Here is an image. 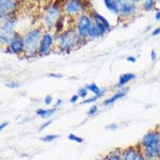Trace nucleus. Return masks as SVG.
Listing matches in <instances>:
<instances>
[{
  "instance_id": "obj_40",
  "label": "nucleus",
  "mask_w": 160,
  "mask_h": 160,
  "mask_svg": "<svg viewBox=\"0 0 160 160\" xmlns=\"http://www.w3.org/2000/svg\"><path fill=\"white\" fill-rule=\"evenodd\" d=\"M138 160H147L146 158L144 157V155L142 154V152H141V154L139 155V157H138Z\"/></svg>"
},
{
  "instance_id": "obj_19",
  "label": "nucleus",
  "mask_w": 160,
  "mask_h": 160,
  "mask_svg": "<svg viewBox=\"0 0 160 160\" xmlns=\"http://www.w3.org/2000/svg\"><path fill=\"white\" fill-rule=\"evenodd\" d=\"M102 160H122L121 151L114 150L110 152L107 156H105Z\"/></svg>"
},
{
  "instance_id": "obj_6",
  "label": "nucleus",
  "mask_w": 160,
  "mask_h": 160,
  "mask_svg": "<svg viewBox=\"0 0 160 160\" xmlns=\"http://www.w3.org/2000/svg\"><path fill=\"white\" fill-rule=\"evenodd\" d=\"M8 51L14 54H22L25 53V42L24 37L20 35L19 33L14 32L11 37L10 42L8 45Z\"/></svg>"
},
{
  "instance_id": "obj_14",
  "label": "nucleus",
  "mask_w": 160,
  "mask_h": 160,
  "mask_svg": "<svg viewBox=\"0 0 160 160\" xmlns=\"http://www.w3.org/2000/svg\"><path fill=\"white\" fill-rule=\"evenodd\" d=\"M127 90L128 89H124V90H122L119 92H116L115 94H113V96H111V97L105 99V101L103 102V105L105 106H109L113 105V103H115L118 100L121 99L123 97H125L126 93H127Z\"/></svg>"
},
{
  "instance_id": "obj_21",
  "label": "nucleus",
  "mask_w": 160,
  "mask_h": 160,
  "mask_svg": "<svg viewBox=\"0 0 160 160\" xmlns=\"http://www.w3.org/2000/svg\"><path fill=\"white\" fill-rule=\"evenodd\" d=\"M59 135H55V134H50V135H46L44 137H42L41 138V140L44 142H51V141L56 140L57 138H58Z\"/></svg>"
},
{
  "instance_id": "obj_39",
  "label": "nucleus",
  "mask_w": 160,
  "mask_h": 160,
  "mask_svg": "<svg viewBox=\"0 0 160 160\" xmlns=\"http://www.w3.org/2000/svg\"><path fill=\"white\" fill-rule=\"evenodd\" d=\"M155 18L157 20H160V11H159V12H157L156 13Z\"/></svg>"
},
{
  "instance_id": "obj_31",
  "label": "nucleus",
  "mask_w": 160,
  "mask_h": 160,
  "mask_svg": "<svg viewBox=\"0 0 160 160\" xmlns=\"http://www.w3.org/2000/svg\"><path fill=\"white\" fill-rule=\"evenodd\" d=\"M79 98L80 97H79V96H78V94H74V95H73V96H72V97L70 98L69 102H71V103H76V102H78V98Z\"/></svg>"
},
{
  "instance_id": "obj_18",
  "label": "nucleus",
  "mask_w": 160,
  "mask_h": 160,
  "mask_svg": "<svg viewBox=\"0 0 160 160\" xmlns=\"http://www.w3.org/2000/svg\"><path fill=\"white\" fill-rule=\"evenodd\" d=\"M56 111L55 108H48V109H44V108H39L37 110L36 113L39 117L42 118H48V117H51L52 115L54 114Z\"/></svg>"
},
{
  "instance_id": "obj_28",
  "label": "nucleus",
  "mask_w": 160,
  "mask_h": 160,
  "mask_svg": "<svg viewBox=\"0 0 160 160\" xmlns=\"http://www.w3.org/2000/svg\"><path fill=\"white\" fill-rule=\"evenodd\" d=\"M5 86L8 87L9 89H17L20 87V83L16 82V81H11V82L7 83Z\"/></svg>"
},
{
  "instance_id": "obj_1",
  "label": "nucleus",
  "mask_w": 160,
  "mask_h": 160,
  "mask_svg": "<svg viewBox=\"0 0 160 160\" xmlns=\"http://www.w3.org/2000/svg\"><path fill=\"white\" fill-rule=\"evenodd\" d=\"M81 41L83 40L78 36L75 29H69L59 33L57 44L59 50L67 53L78 46Z\"/></svg>"
},
{
  "instance_id": "obj_36",
  "label": "nucleus",
  "mask_w": 160,
  "mask_h": 160,
  "mask_svg": "<svg viewBox=\"0 0 160 160\" xmlns=\"http://www.w3.org/2000/svg\"><path fill=\"white\" fill-rule=\"evenodd\" d=\"M8 125V122H3L2 123L0 124V131H2L5 128H6Z\"/></svg>"
},
{
  "instance_id": "obj_26",
  "label": "nucleus",
  "mask_w": 160,
  "mask_h": 160,
  "mask_svg": "<svg viewBox=\"0 0 160 160\" xmlns=\"http://www.w3.org/2000/svg\"><path fill=\"white\" fill-rule=\"evenodd\" d=\"M101 96H91L90 98H86L83 101L81 102V105H86V104H90V103H92V102H95L98 98H99Z\"/></svg>"
},
{
  "instance_id": "obj_29",
  "label": "nucleus",
  "mask_w": 160,
  "mask_h": 160,
  "mask_svg": "<svg viewBox=\"0 0 160 160\" xmlns=\"http://www.w3.org/2000/svg\"><path fill=\"white\" fill-rule=\"evenodd\" d=\"M52 123V120H48V121L44 122L43 124H42V125L40 126V127H39V131H42V130H44V129H46V128L48 127Z\"/></svg>"
},
{
  "instance_id": "obj_20",
  "label": "nucleus",
  "mask_w": 160,
  "mask_h": 160,
  "mask_svg": "<svg viewBox=\"0 0 160 160\" xmlns=\"http://www.w3.org/2000/svg\"><path fill=\"white\" fill-rule=\"evenodd\" d=\"M154 6H155V2L152 1V0H147L143 4V8L146 12H149V11L152 10L154 8Z\"/></svg>"
},
{
  "instance_id": "obj_33",
  "label": "nucleus",
  "mask_w": 160,
  "mask_h": 160,
  "mask_svg": "<svg viewBox=\"0 0 160 160\" xmlns=\"http://www.w3.org/2000/svg\"><path fill=\"white\" fill-rule=\"evenodd\" d=\"M48 76H49V77H51V78H60L62 77V74H57V73H51V74H48Z\"/></svg>"
},
{
  "instance_id": "obj_9",
  "label": "nucleus",
  "mask_w": 160,
  "mask_h": 160,
  "mask_svg": "<svg viewBox=\"0 0 160 160\" xmlns=\"http://www.w3.org/2000/svg\"><path fill=\"white\" fill-rule=\"evenodd\" d=\"M53 45V37L51 33L44 32L42 35V39L40 42V45H39L38 54L40 55H46L49 53Z\"/></svg>"
},
{
  "instance_id": "obj_17",
  "label": "nucleus",
  "mask_w": 160,
  "mask_h": 160,
  "mask_svg": "<svg viewBox=\"0 0 160 160\" xmlns=\"http://www.w3.org/2000/svg\"><path fill=\"white\" fill-rule=\"evenodd\" d=\"M85 87H86L87 90L90 91L91 92H92L95 96H102V95H103V91L102 90V89L100 88L96 83H89V84H87Z\"/></svg>"
},
{
  "instance_id": "obj_7",
  "label": "nucleus",
  "mask_w": 160,
  "mask_h": 160,
  "mask_svg": "<svg viewBox=\"0 0 160 160\" xmlns=\"http://www.w3.org/2000/svg\"><path fill=\"white\" fill-rule=\"evenodd\" d=\"M18 6V2L14 0H0V18L4 20L9 18L15 12Z\"/></svg>"
},
{
  "instance_id": "obj_30",
  "label": "nucleus",
  "mask_w": 160,
  "mask_h": 160,
  "mask_svg": "<svg viewBox=\"0 0 160 160\" xmlns=\"http://www.w3.org/2000/svg\"><path fill=\"white\" fill-rule=\"evenodd\" d=\"M44 104L46 105H50L53 102V97L51 96H47L45 98H44Z\"/></svg>"
},
{
  "instance_id": "obj_2",
  "label": "nucleus",
  "mask_w": 160,
  "mask_h": 160,
  "mask_svg": "<svg viewBox=\"0 0 160 160\" xmlns=\"http://www.w3.org/2000/svg\"><path fill=\"white\" fill-rule=\"evenodd\" d=\"M41 29L35 28L29 30L24 36L25 42V53L28 56H33L38 53L39 45L42 37Z\"/></svg>"
},
{
  "instance_id": "obj_35",
  "label": "nucleus",
  "mask_w": 160,
  "mask_h": 160,
  "mask_svg": "<svg viewBox=\"0 0 160 160\" xmlns=\"http://www.w3.org/2000/svg\"><path fill=\"white\" fill-rule=\"evenodd\" d=\"M156 57H157L156 53L154 51H152L151 53H150V58H151L152 61H155L156 59Z\"/></svg>"
},
{
  "instance_id": "obj_4",
  "label": "nucleus",
  "mask_w": 160,
  "mask_h": 160,
  "mask_svg": "<svg viewBox=\"0 0 160 160\" xmlns=\"http://www.w3.org/2000/svg\"><path fill=\"white\" fill-rule=\"evenodd\" d=\"M92 25H93V21L90 14L83 12L78 16L75 23V31L77 32L78 36L84 41L87 37H89V33Z\"/></svg>"
},
{
  "instance_id": "obj_32",
  "label": "nucleus",
  "mask_w": 160,
  "mask_h": 160,
  "mask_svg": "<svg viewBox=\"0 0 160 160\" xmlns=\"http://www.w3.org/2000/svg\"><path fill=\"white\" fill-rule=\"evenodd\" d=\"M107 128L109 130H111V131H115V130H117V128H118V126H117L116 123H111L110 124L109 126H108Z\"/></svg>"
},
{
  "instance_id": "obj_38",
  "label": "nucleus",
  "mask_w": 160,
  "mask_h": 160,
  "mask_svg": "<svg viewBox=\"0 0 160 160\" xmlns=\"http://www.w3.org/2000/svg\"><path fill=\"white\" fill-rule=\"evenodd\" d=\"M62 100L61 99V98H58V99H57L55 102V106L56 107H59V106L62 105Z\"/></svg>"
},
{
  "instance_id": "obj_37",
  "label": "nucleus",
  "mask_w": 160,
  "mask_h": 160,
  "mask_svg": "<svg viewBox=\"0 0 160 160\" xmlns=\"http://www.w3.org/2000/svg\"><path fill=\"white\" fill-rule=\"evenodd\" d=\"M159 34H160V27L156 28V29H154L152 32V35H153V36H156V35H158Z\"/></svg>"
},
{
  "instance_id": "obj_3",
  "label": "nucleus",
  "mask_w": 160,
  "mask_h": 160,
  "mask_svg": "<svg viewBox=\"0 0 160 160\" xmlns=\"http://www.w3.org/2000/svg\"><path fill=\"white\" fill-rule=\"evenodd\" d=\"M62 12H63L62 4L59 2H55L48 5L43 17L44 25L48 29L55 27L56 23L62 17Z\"/></svg>"
},
{
  "instance_id": "obj_15",
  "label": "nucleus",
  "mask_w": 160,
  "mask_h": 160,
  "mask_svg": "<svg viewBox=\"0 0 160 160\" xmlns=\"http://www.w3.org/2000/svg\"><path fill=\"white\" fill-rule=\"evenodd\" d=\"M135 78V74L133 73H125L122 74V75H120V77L119 78V81H118V87H123L126 84H127L128 83L130 82L131 81H132Z\"/></svg>"
},
{
  "instance_id": "obj_22",
  "label": "nucleus",
  "mask_w": 160,
  "mask_h": 160,
  "mask_svg": "<svg viewBox=\"0 0 160 160\" xmlns=\"http://www.w3.org/2000/svg\"><path fill=\"white\" fill-rule=\"evenodd\" d=\"M63 27H64V19H63V16H62L60 18H59L58 21H57V23H56L55 29L56 30H57V32L61 33L62 32Z\"/></svg>"
},
{
  "instance_id": "obj_24",
  "label": "nucleus",
  "mask_w": 160,
  "mask_h": 160,
  "mask_svg": "<svg viewBox=\"0 0 160 160\" xmlns=\"http://www.w3.org/2000/svg\"><path fill=\"white\" fill-rule=\"evenodd\" d=\"M11 37L8 35L0 34V42H1L2 45H8L9 42H10Z\"/></svg>"
},
{
  "instance_id": "obj_10",
  "label": "nucleus",
  "mask_w": 160,
  "mask_h": 160,
  "mask_svg": "<svg viewBox=\"0 0 160 160\" xmlns=\"http://www.w3.org/2000/svg\"><path fill=\"white\" fill-rule=\"evenodd\" d=\"M17 20L13 17L5 18L2 20L1 25V33L8 36L12 37V35L14 33V27H15Z\"/></svg>"
},
{
  "instance_id": "obj_25",
  "label": "nucleus",
  "mask_w": 160,
  "mask_h": 160,
  "mask_svg": "<svg viewBox=\"0 0 160 160\" xmlns=\"http://www.w3.org/2000/svg\"><path fill=\"white\" fill-rule=\"evenodd\" d=\"M77 94L80 98H85L87 96V95H88V90H87L86 87H82V88H80L78 90Z\"/></svg>"
},
{
  "instance_id": "obj_41",
  "label": "nucleus",
  "mask_w": 160,
  "mask_h": 160,
  "mask_svg": "<svg viewBox=\"0 0 160 160\" xmlns=\"http://www.w3.org/2000/svg\"><path fill=\"white\" fill-rule=\"evenodd\" d=\"M159 132H160V127H159Z\"/></svg>"
},
{
  "instance_id": "obj_27",
  "label": "nucleus",
  "mask_w": 160,
  "mask_h": 160,
  "mask_svg": "<svg viewBox=\"0 0 160 160\" xmlns=\"http://www.w3.org/2000/svg\"><path fill=\"white\" fill-rule=\"evenodd\" d=\"M98 112V106L97 105H92L89 108L88 111H87V114L88 116H93Z\"/></svg>"
},
{
  "instance_id": "obj_11",
  "label": "nucleus",
  "mask_w": 160,
  "mask_h": 160,
  "mask_svg": "<svg viewBox=\"0 0 160 160\" xmlns=\"http://www.w3.org/2000/svg\"><path fill=\"white\" fill-rule=\"evenodd\" d=\"M141 152V150L135 147H129L121 150V159L122 160H138Z\"/></svg>"
},
{
  "instance_id": "obj_5",
  "label": "nucleus",
  "mask_w": 160,
  "mask_h": 160,
  "mask_svg": "<svg viewBox=\"0 0 160 160\" xmlns=\"http://www.w3.org/2000/svg\"><path fill=\"white\" fill-rule=\"evenodd\" d=\"M85 3L79 0H70L62 3V12L66 16H79L85 10Z\"/></svg>"
},
{
  "instance_id": "obj_34",
  "label": "nucleus",
  "mask_w": 160,
  "mask_h": 160,
  "mask_svg": "<svg viewBox=\"0 0 160 160\" xmlns=\"http://www.w3.org/2000/svg\"><path fill=\"white\" fill-rule=\"evenodd\" d=\"M126 60L130 62H136V58L135 57H133V56H129V57H128L126 58Z\"/></svg>"
},
{
  "instance_id": "obj_13",
  "label": "nucleus",
  "mask_w": 160,
  "mask_h": 160,
  "mask_svg": "<svg viewBox=\"0 0 160 160\" xmlns=\"http://www.w3.org/2000/svg\"><path fill=\"white\" fill-rule=\"evenodd\" d=\"M108 31V30L105 27H103V26L93 23V25H92V27L90 31V33H89V38H98V37H101L102 35H105Z\"/></svg>"
},
{
  "instance_id": "obj_23",
  "label": "nucleus",
  "mask_w": 160,
  "mask_h": 160,
  "mask_svg": "<svg viewBox=\"0 0 160 160\" xmlns=\"http://www.w3.org/2000/svg\"><path fill=\"white\" fill-rule=\"evenodd\" d=\"M68 140L74 141V142H76V143H79V144H81V143H82L83 141V139L82 138L80 137V136H78V135H74V134H72V133L68 135Z\"/></svg>"
},
{
  "instance_id": "obj_16",
  "label": "nucleus",
  "mask_w": 160,
  "mask_h": 160,
  "mask_svg": "<svg viewBox=\"0 0 160 160\" xmlns=\"http://www.w3.org/2000/svg\"><path fill=\"white\" fill-rule=\"evenodd\" d=\"M104 4L110 12L113 13V14H119L118 1H117V0H105Z\"/></svg>"
},
{
  "instance_id": "obj_8",
  "label": "nucleus",
  "mask_w": 160,
  "mask_h": 160,
  "mask_svg": "<svg viewBox=\"0 0 160 160\" xmlns=\"http://www.w3.org/2000/svg\"><path fill=\"white\" fill-rule=\"evenodd\" d=\"M119 14L122 18H127L132 15L137 9L135 2L118 1Z\"/></svg>"
},
{
  "instance_id": "obj_12",
  "label": "nucleus",
  "mask_w": 160,
  "mask_h": 160,
  "mask_svg": "<svg viewBox=\"0 0 160 160\" xmlns=\"http://www.w3.org/2000/svg\"><path fill=\"white\" fill-rule=\"evenodd\" d=\"M90 15L94 23L99 24V25L103 26V27H105L108 30H110V29H111V24H110L109 21L106 19L105 17L102 16V14H98V13L97 12H96V11H92V12H91Z\"/></svg>"
}]
</instances>
